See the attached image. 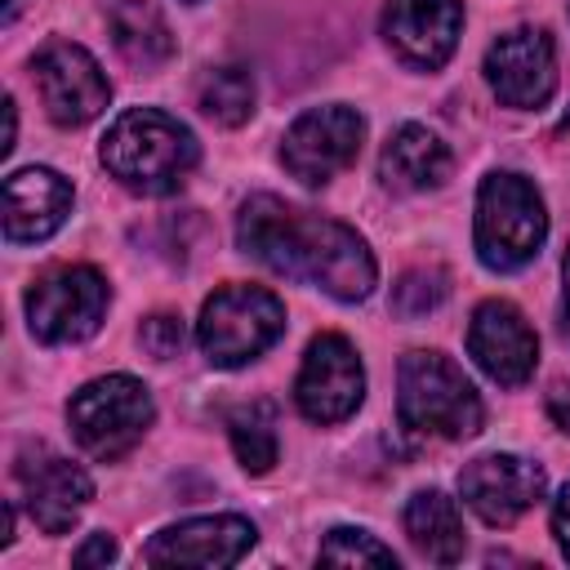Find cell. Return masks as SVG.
Instances as JSON below:
<instances>
[{"instance_id": "cell-6", "label": "cell", "mask_w": 570, "mask_h": 570, "mask_svg": "<svg viewBox=\"0 0 570 570\" xmlns=\"http://www.w3.org/2000/svg\"><path fill=\"white\" fill-rule=\"evenodd\" d=\"M151 419H156L151 392L134 374H102L85 383L80 392H71L67 401V423H71L76 445L102 463L129 454L151 428Z\"/></svg>"}, {"instance_id": "cell-11", "label": "cell", "mask_w": 570, "mask_h": 570, "mask_svg": "<svg viewBox=\"0 0 570 570\" xmlns=\"http://www.w3.org/2000/svg\"><path fill=\"white\" fill-rule=\"evenodd\" d=\"M485 80L503 107L530 111L557 94V49L543 27H512L485 49Z\"/></svg>"}, {"instance_id": "cell-19", "label": "cell", "mask_w": 570, "mask_h": 570, "mask_svg": "<svg viewBox=\"0 0 570 570\" xmlns=\"http://www.w3.org/2000/svg\"><path fill=\"white\" fill-rule=\"evenodd\" d=\"M401 521H405L410 543L428 561H436V566H454L463 557V548H468L459 503L445 490H414L410 503H405V512H401Z\"/></svg>"}, {"instance_id": "cell-7", "label": "cell", "mask_w": 570, "mask_h": 570, "mask_svg": "<svg viewBox=\"0 0 570 570\" xmlns=\"http://www.w3.org/2000/svg\"><path fill=\"white\" fill-rule=\"evenodd\" d=\"M111 303V285L89 263H62L31 281L27 289V325L40 343H85L98 334Z\"/></svg>"}, {"instance_id": "cell-32", "label": "cell", "mask_w": 570, "mask_h": 570, "mask_svg": "<svg viewBox=\"0 0 570 570\" xmlns=\"http://www.w3.org/2000/svg\"><path fill=\"white\" fill-rule=\"evenodd\" d=\"M566 129H570V111L561 116V125H557V134H566Z\"/></svg>"}, {"instance_id": "cell-27", "label": "cell", "mask_w": 570, "mask_h": 570, "mask_svg": "<svg viewBox=\"0 0 570 570\" xmlns=\"http://www.w3.org/2000/svg\"><path fill=\"white\" fill-rule=\"evenodd\" d=\"M552 534H557L561 557L570 561V481H566V485H561V494L552 499Z\"/></svg>"}, {"instance_id": "cell-4", "label": "cell", "mask_w": 570, "mask_h": 570, "mask_svg": "<svg viewBox=\"0 0 570 570\" xmlns=\"http://www.w3.org/2000/svg\"><path fill=\"white\" fill-rule=\"evenodd\" d=\"M548 236V209L530 178L494 169L476 187V258L490 272H521Z\"/></svg>"}, {"instance_id": "cell-23", "label": "cell", "mask_w": 570, "mask_h": 570, "mask_svg": "<svg viewBox=\"0 0 570 570\" xmlns=\"http://www.w3.org/2000/svg\"><path fill=\"white\" fill-rule=\"evenodd\" d=\"M316 557L330 561V566H396V552L387 543H379L370 530H356V525H334L321 539Z\"/></svg>"}, {"instance_id": "cell-2", "label": "cell", "mask_w": 570, "mask_h": 570, "mask_svg": "<svg viewBox=\"0 0 570 570\" xmlns=\"http://www.w3.org/2000/svg\"><path fill=\"white\" fill-rule=\"evenodd\" d=\"M98 156L120 187L138 196H169L196 169L200 147L178 116L160 107H129L102 134Z\"/></svg>"}, {"instance_id": "cell-20", "label": "cell", "mask_w": 570, "mask_h": 570, "mask_svg": "<svg viewBox=\"0 0 570 570\" xmlns=\"http://www.w3.org/2000/svg\"><path fill=\"white\" fill-rule=\"evenodd\" d=\"M107 27H111V45L134 67L151 71V67H165L174 58V31L151 0H111Z\"/></svg>"}, {"instance_id": "cell-14", "label": "cell", "mask_w": 570, "mask_h": 570, "mask_svg": "<svg viewBox=\"0 0 570 570\" xmlns=\"http://www.w3.org/2000/svg\"><path fill=\"white\" fill-rule=\"evenodd\" d=\"M459 31H463L459 0H387V9H383L387 49L414 71L445 67L459 45Z\"/></svg>"}, {"instance_id": "cell-26", "label": "cell", "mask_w": 570, "mask_h": 570, "mask_svg": "<svg viewBox=\"0 0 570 570\" xmlns=\"http://www.w3.org/2000/svg\"><path fill=\"white\" fill-rule=\"evenodd\" d=\"M76 566H107V561H116V539L111 534H89L80 548H76V557H71Z\"/></svg>"}, {"instance_id": "cell-13", "label": "cell", "mask_w": 570, "mask_h": 570, "mask_svg": "<svg viewBox=\"0 0 570 570\" xmlns=\"http://www.w3.org/2000/svg\"><path fill=\"white\" fill-rule=\"evenodd\" d=\"M468 356L494 383L521 387L539 365V338L521 316V307H512L508 298H485L468 321Z\"/></svg>"}, {"instance_id": "cell-17", "label": "cell", "mask_w": 570, "mask_h": 570, "mask_svg": "<svg viewBox=\"0 0 570 570\" xmlns=\"http://www.w3.org/2000/svg\"><path fill=\"white\" fill-rule=\"evenodd\" d=\"M71 183L58 169L27 165L4 178V240L9 245H36L49 240L67 214H71Z\"/></svg>"}, {"instance_id": "cell-15", "label": "cell", "mask_w": 570, "mask_h": 570, "mask_svg": "<svg viewBox=\"0 0 570 570\" xmlns=\"http://www.w3.org/2000/svg\"><path fill=\"white\" fill-rule=\"evenodd\" d=\"M254 521L236 517V512H218V517H191L178 525H165L160 534L147 539L142 561L151 566H236L249 548H254Z\"/></svg>"}, {"instance_id": "cell-24", "label": "cell", "mask_w": 570, "mask_h": 570, "mask_svg": "<svg viewBox=\"0 0 570 570\" xmlns=\"http://www.w3.org/2000/svg\"><path fill=\"white\" fill-rule=\"evenodd\" d=\"M450 298V272L445 267H410L392 285V307L401 316H428Z\"/></svg>"}, {"instance_id": "cell-5", "label": "cell", "mask_w": 570, "mask_h": 570, "mask_svg": "<svg viewBox=\"0 0 570 570\" xmlns=\"http://www.w3.org/2000/svg\"><path fill=\"white\" fill-rule=\"evenodd\" d=\"M285 334V303L263 285H223L205 298L196 343L209 365L236 370L258 361Z\"/></svg>"}, {"instance_id": "cell-16", "label": "cell", "mask_w": 570, "mask_h": 570, "mask_svg": "<svg viewBox=\"0 0 570 570\" xmlns=\"http://www.w3.org/2000/svg\"><path fill=\"white\" fill-rule=\"evenodd\" d=\"M18 481H22V503L31 521L45 534H67L85 503L94 499V481L80 463L49 454V450H27L18 459Z\"/></svg>"}, {"instance_id": "cell-12", "label": "cell", "mask_w": 570, "mask_h": 570, "mask_svg": "<svg viewBox=\"0 0 570 570\" xmlns=\"http://www.w3.org/2000/svg\"><path fill=\"white\" fill-rule=\"evenodd\" d=\"M543 468L521 454H476L459 472V494L485 525H512L543 499Z\"/></svg>"}, {"instance_id": "cell-18", "label": "cell", "mask_w": 570, "mask_h": 570, "mask_svg": "<svg viewBox=\"0 0 570 570\" xmlns=\"http://www.w3.org/2000/svg\"><path fill=\"white\" fill-rule=\"evenodd\" d=\"M454 169V151L428 125H401L379 156V178L392 191H436Z\"/></svg>"}, {"instance_id": "cell-9", "label": "cell", "mask_w": 570, "mask_h": 570, "mask_svg": "<svg viewBox=\"0 0 570 570\" xmlns=\"http://www.w3.org/2000/svg\"><path fill=\"white\" fill-rule=\"evenodd\" d=\"M31 76H36V89H40V102H45L49 120L62 125V129L89 125L111 102V85H107L98 58L85 45H71V40L40 45L36 58H31Z\"/></svg>"}, {"instance_id": "cell-3", "label": "cell", "mask_w": 570, "mask_h": 570, "mask_svg": "<svg viewBox=\"0 0 570 570\" xmlns=\"http://www.w3.org/2000/svg\"><path fill=\"white\" fill-rule=\"evenodd\" d=\"M396 414L410 432L463 441L481 432L485 405L472 379L441 352H405L396 370Z\"/></svg>"}, {"instance_id": "cell-1", "label": "cell", "mask_w": 570, "mask_h": 570, "mask_svg": "<svg viewBox=\"0 0 570 570\" xmlns=\"http://www.w3.org/2000/svg\"><path fill=\"white\" fill-rule=\"evenodd\" d=\"M236 245L276 276L307 281L338 303H361L379 285V263L347 223L321 218L267 191L240 205Z\"/></svg>"}, {"instance_id": "cell-31", "label": "cell", "mask_w": 570, "mask_h": 570, "mask_svg": "<svg viewBox=\"0 0 570 570\" xmlns=\"http://www.w3.org/2000/svg\"><path fill=\"white\" fill-rule=\"evenodd\" d=\"M18 13V0H4V18H13Z\"/></svg>"}, {"instance_id": "cell-25", "label": "cell", "mask_w": 570, "mask_h": 570, "mask_svg": "<svg viewBox=\"0 0 570 570\" xmlns=\"http://www.w3.org/2000/svg\"><path fill=\"white\" fill-rule=\"evenodd\" d=\"M138 343H142V352L156 356V361L178 356V347H183V316H174V312H151V316L138 325Z\"/></svg>"}, {"instance_id": "cell-8", "label": "cell", "mask_w": 570, "mask_h": 570, "mask_svg": "<svg viewBox=\"0 0 570 570\" xmlns=\"http://www.w3.org/2000/svg\"><path fill=\"white\" fill-rule=\"evenodd\" d=\"M365 142V120L347 102L307 107L281 138V165L303 187H325L334 174H343Z\"/></svg>"}, {"instance_id": "cell-10", "label": "cell", "mask_w": 570, "mask_h": 570, "mask_svg": "<svg viewBox=\"0 0 570 570\" xmlns=\"http://www.w3.org/2000/svg\"><path fill=\"white\" fill-rule=\"evenodd\" d=\"M294 401L303 419L321 428L356 414V405L365 401V370H361L356 347L343 334H316L307 343L298 379H294Z\"/></svg>"}, {"instance_id": "cell-33", "label": "cell", "mask_w": 570, "mask_h": 570, "mask_svg": "<svg viewBox=\"0 0 570 570\" xmlns=\"http://www.w3.org/2000/svg\"><path fill=\"white\" fill-rule=\"evenodd\" d=\"M187 4H196V0H187Z\"/></svg>"}, {"instance_id": "cell-21", "label": "cell", "mask_w": 570, "mask_h": 570, "mask_svg": "<svg viewBox=\"0 0 570 570\" xmlns=\"http://www.w3.org/2000/svg\"><path fill=\"white\" fill-rule=\"evenodd\" d=\"M227 436H232V450H236V459H240L245 472H254V476L272 472L281 445H276V414H272L267 401L236 405L227 414Z\"/></svg>"}, {"instance_id": "cell-28", "label": "cell", "mask_w": 570, "mask_h": 570, "mask_svg": "<svg viewBox=\"0 0 570 570\" xmlns=\"http://www.w3.org/2000/svg\"><path fill=\"white\" fill-rule=\"evenodd\" d=\"M548 419H552L561 432H570V379H557V383L548 387Z\"/></svg>"}, {"instance_id": "cell-22", "label": "cell", "mask_w": 570, "mask_h": 570, "mask_svg": "<svg viewBox=\"0 0 570 570\" xmlns=\"http://www.w3.org/2000/svg\"><path fill=\"white\" fill-rule=\"evenodd\" d=\"M254 98H258V89H254V76L245 67H214L196 89L200 111L227 129H236L254 116Z\"/></svg>"}, {"instance_id": "cell-29", "label": "cell", "mask_w": 570, "mask_h": 570, "mask_svg": "<svg viewBox=\"0 0 570 570\" xmlns=\"http://www.w3.org/2000/svg\"><path fill=\"white\" fill-rule=\"evenodd\" d=\"M561 281H566V289H561V334L570 338V249L561 258Z\"/></svg>"}, {"instance_id": "cell-30", "label": "cell", "mask_w": 570, "mask_h": 570, "mask_svg": "<svg viewBox=\"0 0 570 570\" xmlns=\"http://www.w3.org/2000/svg\"><path fill=\"white\" fill-rule=\"evenodd\" d=\"M13 138H18V111H13V98H4V142H0L4 156L13 151Z\"/></svg>"}]
</instances>
